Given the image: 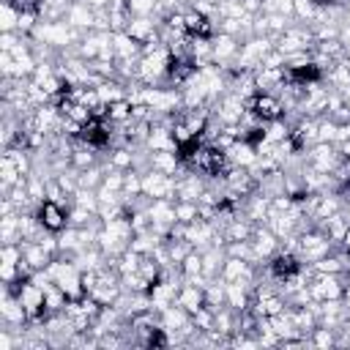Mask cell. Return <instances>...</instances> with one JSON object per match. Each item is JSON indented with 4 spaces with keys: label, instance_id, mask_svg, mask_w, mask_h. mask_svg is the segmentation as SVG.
I'll use <instances>...</instances> for the list:
<instances>
[{
    "label": "cell",
    "instance_id": "obj_1",
    "mask_svg": "<svg viewBox=\"0 0 350 350\" xmlns=\"http://www.w3.org/2000/svg\"><path fill=\"white\" fill-rule=\"evenodd\" d=\"M334 252V241L317 227V224H312V227H306V230H301L298 232V246H295V254L301 257V262H317L320 257H325V254H331Z\"/></svg>",
    "mask_w": 350,
    "mask_h": 350
},
{
    "label": "cell",
    "instance_id": "obj_2",
    "mask_svg": "<svg viewBox=\"0 0 350 350\" xmlns=\"http://www.w3.org/2000/svg\"><path fill=\"white\" fill-rule=\"evenodd\" d=\"M304 159H306V167L317 170V172H334L342 161V153L334 142H314L312 148L304 150Z\"/></svg>",
    "mask_w": 350,
    "mask_h": 350
},
{
    "label": "cell",
    "instance_id": "obj_3",
    "mask_svg": "<svg viewBox=\"0 0 350 350\" xmlns=\"http://www.w3.org/2000/svg\"><path fill=\"white\" fill-rule=\"evenodd\" d=\"M175 186H178L175 175H164L153 167L142 172V194L148 200H175Z\"/></svg>",
    "mask_w": 350,
    "mask_h": 350
},
{
    "label": "cell",
    "instance_id": "obj_4",
    "mask_svg": "<svg viewBox=\"0 0 350 350\" xmlns=\"http://www.w3.org/2000/svg\"><path fill=\"white\" fill-rule=\"evenodd\" d=\"M312 301H336L345 293V273H317L312 271L309 279Z\"/></svg>",
    "mask_w": 350,
    "mask_h": 350
},
{
    "label": "cell",
    "instance_id": "obj_5",
    "mask_svg": "<svg viewBox=\"0 0 350 350\" xmlns=\"http://www.w3.org/2000/svg\"><path fill=\"white\" fill-rule=\"evenodd\" d=\"M238 49H241V38H238V36L216 33V36L211 38V63L227 71V68H232V66H235Z\"/></svg>",
    "mask_w": 350,
    "mask_h": 350
},
{
    "label": "cell",
    "instance_id": "obj_6",
    "mask_svg": "<svg viewBox=\"0 0 350 350\" xmlns=\"http://www.w3.org/2000/svg\"><path fill=\"white\" fill-rule=\"evenodd\" d=\"M36 216L46 232H60L68 227V205H63L57 200H41L36 205Z\"/></svg>",
    "mask_w": 350,
    "mask_h": 350
},
{
    "label": "cell",
    "instance_id": "obj_7",
    "mask_svg": "<svg viewBox=\"0 0 350 350\" xmlns=\"http://www.w3.org/2000/svg\"><path fill=\"white\" fill-rule=\"evenodd\" d=\"M0 320H3V325L14 328V331H22V328L30 323V317H27V312H25V306H22V301H19V295H16L11 287H3Z\"/></svg>",
    "mask_w": 350,
    "mask_h": 350
},
{
    "label": "cell",
    "instance_id": "obj_8",
    "mask_svg": "<svg viewBox=\"0 0 350 350\" xmlns=\"http://www.w3.org/2000/svg\"><path fill=\"white\" fill-rule=\"evenodd\" d=\"M249 241H252V249H254V257H257V262H260V265H265V262H268V260L282 249L279 235H276L268 224H257Z\"/></svg>",
    "mask_w": 350,
    "mask_h": 350
},
{
    "label": "cell",
    "instance_id": "obj_9",
    "mask_svg": "<svg viewBox=\"0 0 350 350\" xmlns=\"http://www.w3.org/2000/svg\"><path fill=\"white\" fill-rule=\"evenodd\" d=\"M246 107L265 123L276 120V118H284V104L276 93H254L252 98H246Z\"/></svg>",
    "mask_w": 350,
    "mask_h": 350
},
{
    "label": "cell",
    "instance_id": "obj_10",
    "mask_svg": "<svg viewBox=\"0 0 350 350\" xmlns=\"http://www.w3.org/2000/svg\"><path fill=\"white\" fill-rule=\"evenodd\" d=\"M126 33H129L139 46L161 41L159 19H156V16H131V19H129V25H126Z\"/></svg>",
    "mask_w": 350,
    "mask_h": 350
},
{
    "label": "cell",
    "instance_id": "obj_11",
    "mask_svg": "<svg viewBox=\"0 0 350 350\" xmlns=\"http://www.w3.org/2000/svg\"><path fill=\"white\" fill-rule=\"evenodd\" d=\"M175 304H180L189 314L200 312L202 306H208V301H205V284H200V282H180L178 295H175Z\"/></svg>",
    "mask_w": 350,
    "mask_h": 350
},
{
    "label": "cell",
    "instance_id": "obj_12",
    "mask_svg": "<svg viewBox=\"0 0 350 350\" xmlns=\"http://www.w3.org/2000/svg\"><path fill=\"white\" fill-rule=\"evenodd\" d=\"M22 268V243H3V257H0V279L3 284H11L19 279Z\"/></svg>",
    "mask_w": 350,
    "mask_h": 350
},
{
    "label": "cell",
    "instance_id": "obj_13",
    "mask_svg": "<svg viewBox=\"0 0 350 350\" xmlns=\"http://www.w3.org/2000/svg\"><path fill=\"white\" fill-rule=\"evenodd\" d=\"M252 284L246 282H224V306H230L232 312H246L252 306Z\"/></svg>",
    "mask_w": 350,
    "mask_h": 350
},
{
    "label": "cell",
    "instance_id": "obj_14",
    "mask_svg": "<svg viewBox=\"0 0 350 350\" xmlns=\"http://www.w3.org/2000/svg\"><path fill=\"white\" fill-rule=\"evenodd\" d=\"M224 156H227V161L232 164V167H246V170H252L254 164H257V148L249 142V139H235L227 150H224Z\"/></svg>",
    "mask_w": 350,
    "mask_h": 350
},
{
    "label": "cell",
    "instance_id": "obj_15",
    "mask_svg": "<svg viewBox=\"0 0 350 350\" xmlns=\"http://www.w3.org/2000/svg\"><path fill=\"white\" fill-rule=\"evenodd\" d=\"M66 22H68L71 27L88 33V30L96 27V11H93L85 0H74V3L68 5V11H66Z\"/></svg>",
    "mask_w": 350,
    "mask_h": 350
},
{
    "label": "cell",
    "instance_id": "obj_16",
    "mask_svg": "<svg viewBox=\"0 0 350 350\" xmlns=\"http://www.w3.org/2000/svg\"><path fill=\"white\" fill-rule=\"evenodd\" d=\"M52 252L49 249H44L38 241H22V260H25V265L36 273V271H44L49 262H52Z\"/></svg>",
    "mask_w": 350,
    "mask_h": 350
},
{
    "label": "cell",
    "instance_id": "obj_17",
    "mask_svg": "<svg viewBox=\"0 0 350 350\" xmlns=\"http://www.w3.org/2000/svg\"><path fill=\"white\" fill-rule=\"evenodd\" d=\"M112 46H115V60L118 57H139L142 55V46L126 30H112Z\"/></svg>",
    "mask_w": 350,
    "mask_h": 350
},
{
    "label": "cell",
    "instance_id": "obj_18",
    "mask_svg": "<svg viewBox=\"0 0 350 350\" xmlns=\"http://www.w3.org/2000/svg\"><path fill=\"white\" fill-rule=\"evenodd\" d=\"M25 180V175L16 170V164H14V159L8 156V153H3V159H0V189H3V194H8L16 183H22Z\"/></svg>",
    "mask_w": 350,
    "mask_h": 350
},
{
    "label": "cell",
    "instance_id": "obj_19",
    "mask_svg": "<svg viewBox=\"0 0 350 350\" xmlns=\"http://www.w3.org/2000/svg\"><path fill=\"white\" fill-rule=\"evenodd\" d=\"M131 109H134V104L129 101V98H120V101H112V104H107V120L112 123V126H126V123H131L134 118H131Z\"/></svg>",
    "mask_w": 350,
    "mask_h": 350
},
{
    "label": "cell",
    "instance_id": "obj_20",
    "mask_svg": "<svg viewBox=\"0 0 350 350\" xmlns=\"http://www.w3.org/2000/svg\"><path fill=\"white\" fill-rule=\"evenodd\" d=\"M0 241L3 243H22V235H19V211L0 216Z\"/></svg>",
    "mask_w": 350,
    "mask_h": 350
},
{
    "label": "cell",
    "instance_id": "obj_21",
    "mask_svg": "<svg viewBox=\"0 0 350 350\" xmlns=\"http://www.w3.org/2000/svg\"><path fill=\"white\" fill-rule=\"evenodd\" d=\"M175 219L180 224H191V221L202 219L200 202H194V200H175Z\"/></svg>",
    "mask_w": 350,
    "mask_h": 350
},
{
    "label": "cell",
    "instance_id": "obj_22",
    "mask_svg": "<svg viewBox=\"0 0 350 350\" xmlns=\"http://www.w3.org/2000/svg\"><path fill=\"white\" fill-rule=\"evenodd\" d=\"M317 16H320V3L317 0H295L293 3V19L312 25Z\"/></svg>",
    "mask_w": 350,
    "mask_h": 350
},
{
    "label": "cell",
    "instance_id": "obj_23",
    "mask_svg": "<svg viewBox=\"0 0 350 350\" xmlns=\"http://www.w3.org/2000/svg\"><path fill=\"white\" fill-rule=\"evenodd\" d=\"M68 301H71V298H68L57 284L46 287V293H44V304H46V312H49V314H55V312H66Z\"/></svg>",
    "mask_w": 350,
    "mask_h": 350
},
{
    "label": "cell",
    "instance_id": "obj_24",
    "mask_svg": "<svg viewBox=\"0 0 350 350\" xmlns=\"http://www.w3.org/2000/svg\"><path fill=\"white\" fill-rule=\"evenodd\" d=\"M19 8L14 5V3H8V0H3V8H0V30L3 33H16V27H19Z\"/></svg>",
    "mask_w": 350,
    "mask_h": 350
},
{
    "label": "cell",
    "instance_id": "obj_25",
    "mask_svg": "<svg viewBox=\"0 0 350 350\" xmlns=\"http://www.w3.org/2000/svg\"><path fill=\"white\" fill-rule=\"evenodd\" d=\"M309 345H312V347H334V345H336V328L317 325V328L309 334Z\"/></svg>",
    "mask_w": 350,
    "mask_h": 350
},
{
    "label": "cell",
    "instance_id": "obj_26",
    "mask_svg": "<svg viewBox=\"0 0 350 350\" xmlns=\"http://www.w3.org/2000/svg\"><path fill=\"white\" fill-rule=\"evenodd\" d=\"M131 16H156L159 19V0H126Z\"/></svg>",
    "mask_w": 350,
    "mask_h": 350
},
{
    "label": "cell",
    "instance_id": "obj_27",
    "mask_svg": "<svg viewBox=\"0 0 350 350\" xmlns=\"http://www.w3.org/2000/svg\"><path fill=\"white\" fill-rule=\"evenodd\" d=\"M22 38V33H0V52H11Z\"/></svg>",
    "mask_w": 350,
    "mask_h": 350
},
{
    "label": "cell",
    "instance_id": "obj_28",
    "mask_svg": "<svg viewBox=\"0 0 350 350\" xmlns=\"http://www.w3.org/2000/svg\"><path fill=\"white\" fill-rule=\"evenodd\" d=\"M0 71H3V77H14V55L11 52H0Z\"/></svg>",
    "mask_w": 350,
    "mask_h": 350
},
{
    "label": "cell",
    "instance_id": "obj_29",
    "mask_svg": "<svg viewBox=\"0 0 350 350\" xmlns=\"http://www.w3.org/2000/svg\"><path fill=\"white\" fill-rule=\"evenodd\" d=\"M342 304L350 312V276H345V293H342Z\"/></svg>",
    "mask_w": 350,
    "mask_h": 350
},
{
    "label": "cell",
    "instance_id": "obj_30",
    "mask_svg": "<svg viewBox=\"0 0 350 350\" xmlns=\"http://www.w3.org/2000/svg\"><path fill=\"white\" fill-rule=\"evenodd\" d=\"M336 148H339V153H342V159H347V161H350V139H345V142H339Z\"/></svg>",
    "mask_w": 350,
    "mask_h": 350
},
{
    "label": "cell",
    "instance_id": "obj_31",
    "mask_svg": "<svg viewBox=\"0 0 350 350\" xmlns=\"http://www.w3.org/2000/svg\"><path fill=\"white\" fill-rule=\"evenodd\" d=\"M342 213H345V219L350 221V200H345V208H342Z\"/></svg>",
    "mask_w": 350,
    "mask_h": 350
}]
</instances>
